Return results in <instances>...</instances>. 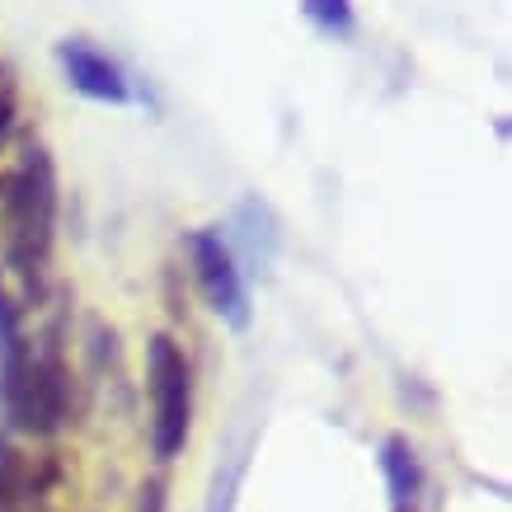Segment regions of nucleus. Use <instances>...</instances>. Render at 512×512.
Masks as SVG:
<instances>
[{
    "label": "nucleus",
    "mask_w": 512,
    "mask_h": 512,
    "mask_svg": "<svg viewBox=\"0 0 512 512\" xmlns=\"http://www.w3.org/2000/svg\"><path fill=\"white\" fill-rule=\"evenodd\" d=\"M0 226H5V259L24 287H43L57 231V179L43 151H29L15 174L0 179Z\"/></svg>",
    "instance_id": "1"
},
{
    "label": "nucleus",
    "mask_w": 512,
    "mask_h": 512,
    "mask_svg": "<svg viewBox=\"0 0 512 512\" xmlns=\"http://www.w3.org/2000/svg\"><path fill=\"white\" fill-rule=\"evenodd\" d=\"M66 400H71V381H66L62 357L29 353L10 334V353H5V404H10V419L33 437H52L66 423Z\"/></svg>",
    "instance_id": "2"
},
{
    "label": "nucleus",
    "mask_w": 512,
    "mask_h": 512,
    "mask_svg": "<svg viewBox=\"0 0 512 512\" xmlns=\"http://www.w3.org/2000/svg\"><path fill=\"white\" fill-rule=\"evenodd\" d=\"M146 376H151V404H156V419H151V447L160 461H170L184 451L188 437V414H193V372H188L184 348L170 334H156L146 348Z\"/></svg>",
    "instance_id": "3"
},
{
    "label": "nucleus",
    "mask_w": 512,
    "mask_h": 512,
    "mask_svg": "<svg viewBox=\"0 0 512 512\" xmlns=\"http://www.w3.org/2000/svg\"><path fill=\"white\" fill-rule=\"evenodd\" d=\"M188 249H193V268H198V282H202V292H207V301L221 315H231L235 325H245V287H240V273H235L226 245H221L217 235H193Z\"/></svg>",
    "instance_id": "4"
},
{
    "label": "nucleus",
    "mask_w": 512,
    "mask_h": 512,
    "mask_svg": "<svg viewBox=\"0 0 512 512\" xmlns=\"http://www.w3.org/2000/svg\"><path fill=\"white\" fill-rule=\"evenodd\" d=\"M62 62L80 94L104 99V104H127V99H132L123 71H118L109 57H99V52H90V47H80V43H62Z\"/></svg>",
    "instance_id": "5"
},
{
    "label": "nucleus",
    "mask_w": 512,
    "mask_h": 512,
    "mask_svg": "<svg viewBox=\"0 0 512 512\" xmlns=\"http://www.w3.org/2000/svg\"><path fill=\"white\" fill-rule=\"evenodd\" d=\"M386 475L395 484V498H414L419 494V466H414V451L404 447V442H390L386 447Z\"/></svg>",
    "instance_id": "6"
},
{
    "label": "nucleus",
    "mask_w": 512,
    "mask_h": 512,
    "mask_svg": "<svg viewBox=\"0 0 512 512\" xmlns=\"http://www.w3.org/2000/svg\"><path fill=\"white\" fill-rule=\"evenodd\" d=\"M311 15L329 29H343L348 24V0H311Z\"/></svg>",
    "instance_id": "7"
},
{
    "label": "nucleus",
    "mask_w": 512,
    "mask_h": 512,
    "mask_svg": "<svg viewBox=\"0 0 512 512\" xmlns=\"http://www.w3.org/2000/svg\"><path fill=\"white\" fill-rule=\"evenodd\" d=\"M10 118H15V90H10V80L0 76V141L10 132Z\"/></svg>",
    "instance_id": "8"
},
{
    "label": "nucleus",
    "mask_w": 512,
    "mask_h": 512,
    "mask_svg": "<svg viewBox=\"0 0 512 512\" xmlns=\"http://www.w3.org/2000/svg\"><path fill=\"white\" fill-rule=\"evenodd\" d=\"M141 512H165V480H151L141 489Z\"/></svg>",
    "instance_id": "9"
}]
</instances>
